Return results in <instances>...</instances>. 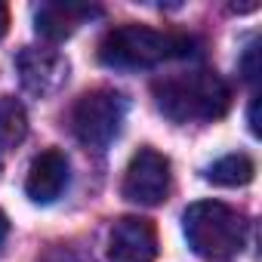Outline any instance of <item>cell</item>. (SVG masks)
I'll return each instance as SVG.
<instances>
[{"instance_id":"9","label":"cell","mask_w":262,"mask_h":262,"mask_svg":"<svg viewBox=\"0 0 262 262\" xmlns=\"http://www.w3.org/2000/svg\"><path fill=\"white\" fill-rule=\"evenodd\" d=\"M102 16L99 7H80V4H43L34 13V28L47 40H65L77 31L80 22Z\"/></svg>"},{"instance_id":"14","label":"cell","mask_w":262,"mask_h":262,"mask_svg":"<svg viewBox=\"0 0 262 262\" xmlns=\"http://www.w3.org/2000/svg\"><path fill=\"white\" fill-rule=\"evenodd\" d=\"M256 108H259V99L250 102V129H253V136H259V123H256Z\"/></svg>"},{"instance_id":"5","label":"cell","mask_w":262,"mask_h":262,"mask_svg":"<svg viewBox=\"0 0 262 262\" xmlns=\"http://www.w3.org/2000/svg\"><path fill=\"white\" fill-rule=\"evenodd\" d=\"M170 188H173L170 161L155 148H139L123 173V185H120L123 198L139 207H158L170 198Z\"/></svg>"},{"instance_id":"13","label":"cell","mask_w":262,"mask_h":262,"mask_svg":"<svg viewBox=\"0 0 262 262\" xmlns=\"http://www.w3.org/2000/svg\"><path fill=\"white\" fill-rule=\"evenodd\" d=\"M7 31H10V10H7V4H0V40H4Z\"/></svg>"},{"instance_id":"7","label":"cell","mask_w":262,"mask_h":262,"mask_svg":"<svg viewBox=\"0 0 262 262\" xmlns=\"http://www.w3.org/2000/svg\"><path fill=\"white\" fill-rule=\"evenodd\" d=\"M16 71L22 86L31 96H53L65 86L68 80V62L62 53L56 50H37V47H25L16 56Z\"/></svg>"},{"instance_id":"6","label":"cell","mask_w":262,"mask_h":262,"mask_svg":"<svg viewBox=\"0 0 262 262\" xmlns=\"http://www.w3.org/2000/svg\"><path fill=\"white\" fill-rule=\"evenodd\" d=\"M158 228L142 216H123L108 234V262H155L158 259Z\"/></svg>"},{"instance_id":"3","label":"cell","mask_w":262,"mask_h":262,"mask_svg":"<svg viewBox=\"0 0 262 262\" xmlns=\"http://www.w3.org/2000/svg\"><path fill=\"white\" fill-rule=\"evenodd\" d=\"M182 231L204 262H234L247 244V219L222 201H198L182 213Z\"/></svg>"},{"instance_id":"10","label":"cell","mask_w":262,"mask_h":262,"mask_svg":"<svg viewBox=\"0 0 262 262\" xmlns=\"http://www.w3.org/2000/svg\"><path fill=\"white\" fill-rule=\"evenodd\" d=\"M28 136L25 105L13 96H0V151H13Z\"/></svg>"},{"instance_id":"12","label":"cell","mask_w":262,"mask_h":262,"mask_svg":"<svg viewBox=\"0 0 262 262\" xmlns=\"http://www.w3.org/2000/svg\"><path fill=\"white\" fill-rule=\"evenodd\" d=\"M241 71H244V77H247L250 83L256 80V74H259V68H256V43L247 47V56H244V62H241Z\"/></svg>"},{"instance_id":"8","label":"cell","mask_w":262,"mask_h":262,"mask_svg":"<svg viewBox=\"0 0 262 262\" xmlns=\"http://www.w3.org/2000/svg\"><path fill=\"white\" fill-rule=\"evenodd\" d=\"M65 188H68V158L56 148L40 151L28 167L25 194L34 204H53Z\"/></svg>"},{"instance_id":"15","label":"cell","mask_w":262,"mask_h":262,"mask_svg":"<svg viewBox=\"0 0 262 262\" xmlns=\"http://www.w3.org/2000/svg\"><path fill=\"white\" fill-rule=\"evenodd\" d=\"M7 234H10V219H7V213H4V210H0V247H4Z\"/></svg>"},{"instance_id":"1","label":"cell","mask_w":262,"mask_h":262,"mask_svg":"<svg viewBox=\"0 0 262 262\" xmlns=\"http://www.w3.org/2000/svg\"><path fill=\"white\" fill-rule=\"evenodd\" d=\"M155 105L173 123H210L219 120L231 105L228 83L207 68L170 74L151 83Z\"/></svg>"},{"instance_id":"2","label":"cell","mask_w":262,"mask_h":262,"mask_svg":"<svg viewBox=\"0 0 262 262\" xmlns=\"http://www.w3.org/2000/svg\"><path fill=\"white\" fill-rule=\"evenodd\" d=\"M198 40L182 31H161L148 25H120L111 28L99 43V62L117 71L155 68L170 59L194 56Z\"/></svg>"},{"instance_id":"11","label":"cell","mask_w":262,"mask_h":262,"mask_svg":"<svg viewBox=\"0 0 262 262\" xmlns=\"http://www.w3.org/2000/svg\"><path fill=\"white\" fill-rule=\"evenodd\" d=\"M253 176H256V164H253L250 155H241V151L219 158V161L207 170V179H210L213 185H225V188L247 185V182H253Z\"/></svg>"},{"instance_id":"4","label":"cell","mask_w":262,"mask_h":262,"mask_svg":"<svg viewBox=\"0 0 262 262\" xmlns=\"http://www.w3.org/2000/svg\"><path fill=\"white\" fill-rule=\"evenodd\" d=\"M126 117V99L117 90L99 86L83 93L71 108V133L80 145L93 151H105L123 126Z\"/></svg>"}]
</instances>
